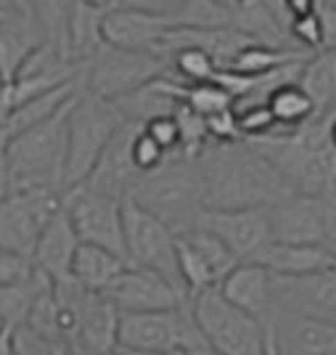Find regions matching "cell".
<instances>
[{"label":"cell","mask_w":336,"mask_h":355,"mask_svg":"<svg viewBox=\"0 0 336 355\" xmlns=\"http://www.w3.org/2000/svg\"><path fill=\"white\" fill-rule=\"evenodd\" d=\"M323 27V51H336V3H318Z\"/></svg>","instance_id":"35"},{"label":"cell","mask_w":336,"mask_h":355,"mask_svg":"<svg viewBox=\"0 0 336 355\" xmlns=\"http://www.w3.org/2000/svg\"><path fill=\"white\" fill-rule=\"evenodd\" d=\"M164 162H167V154L143 133V128H138L130 144V164L135 170V175H151Z\"/></svg>","instance_id":"32"},{"label":"cell","mask_w":336,"mask_h":355,"mask_svg":"<svg viewBox=\"0 0 336 355\" xmlns=\"http://www.w3.org/2000/svg\"><path fill=\"white\" fill-rule=\"evenodd\" d=\"M103 297L117 308L119 315L177 311V308L188 305V297L170 282H164L161 276L151 273V270L132 266H127V270L119 276V282Z\"/></svg>","instance_id":"17"},{"label":"cell","mask_w":336,"mask_h":355,"mask_svg":"<svg viewBox=\"0 0 336 355\" xmlns=\"http://www.w3.org/2000/svg\"><path fill=\"white\" fill-rule=\"evenodd\" d=\"M331 117L312 119L294 133H273L247 144L276 167L294 193L336 202V148L328 141Z\"/></svg>","instance_id":"2"},{"label":"cell","mask_w":336,"mask_h":355,"mask_svg":"<svg viewBox=\"0 0 336 355\" xmlns=\"http://www.w3.org/2000/svg\"><path fill=\"white\" fill-rule=\"evenodd\" d=\"M202 342L188 305L177 311L119 315L117 350L125 353H183Z\"/></svg>","instance_id":"9"},{"label":"cell","mask_w":336,"mask_h":355,"mask_svg":"<svg viewBox=\"0 0 336 355\" xmlns=\"http://www.w3.org/2000/svg\"><path fill=\"white\" fill-rule=\"evenodd\" d=\"M138 207L159 218L173 234H186L196 228L202 215V178L196 159H186L183 154L167 157L157 173L138 175L127 189V196Z\"/></svg>","instance_id":"4"},{"label":"cell","mask_w":336,"mask_h":355,"mask_svg":"<svg viewBox=\"0 0 336 355\" xmlns=\"http://www.w3.org/2000/svg\"><path fill=\"white\" fill-rule=\"evenodd\" d=\"M334 254H336V252H334ZM334 273H336V260H334Z\"/></svg>","instance_id":"42"},{"label":"cell","mask_w":336,"mask_h":355,"mask_svg":"<svg viewBox=\"0 0 336 355\" xmlns=\"http://www.w3.org/2000/svg\"><path fill=\"white\" fill-rule=\"evenodd\" d=\"M59 207L61 193L53 189L8 191L0 202V250L32 260L37 239Z\"/></svg>","instance_id":"11"},{"label":"cell","mask_w":336,"mask_h":355,"mask_svg":"<svg viewBox=\"0 0 336 355\" xmlns=\"http://www.w3.org/2000/svg\"><path fill=\"white\" fill-rule=\"evenodd\" d=\"M30 273H32V260L0 250V289H6V286H11L16 282H24Z\"/></svg>","instance_id":"34"},{"label":"cell","mask_w":336,"mask_h":355,"mask_svg":"<svg viewBox=\"0 0 336 355\" xmlns=\"http://www.w3.org/2000/svg\"><path fill=\"white\" fill-rule=\"evenodd\" d=\"M175 257L188 302L206 289L220 286V282L238 266V260L228 252V247L202 228H191L186 234H177Z\"/></svg>","instance_id":"12"},{"label":"cell","mask_w":336,"mask_h":355,"mask_svg":"<svg viewBox=\"0 0 336 355\" xmlns=\"http://www.w3.org/2000/svg\"><path fill=\"white\" fill-rule=\"evenodd\" d=\"M109 11V3H69L67 32H69V56L74 67H82L85 61L103 45V16Z\"/></svg>","instance_id":"23"},{"label":"cell","mask_w":336,"mask_h":355,"mask_svg":"<svg viewBox=\"0 0 336 355\" xmlns=\"http://www.w3.org/2000/svg\"><path fill=\"white\" fill-rule=\"evenodd\" d=\"M334 252H336V247H334Z\"/></svg>","instance_id":"43"},{"label":"cell","mask_w":336,"mask_h":355,"mask_svg":"<svg viewBox=\"0 0 336 355\" xmlns=\"http://www.w3.org/2000/svg\"><path fill=\"white\" fill-rule=\"evenodd\" d=\"M270 236L276 244L299 247H336V202L292 193L267 207Z\"/></svg>","instance_id":"10"},{"label":"cell","mask_w":336,"mask_h":355,"mask_svg":"<svg viewBox=\"0 0 336 355\" xmlns=\"http://www.w3.org/2000/svg\"><path fill=\"white\" fill-rule=\"evenodd\" d=\"M186 355H220L218 350H212L206 342H202V345H193V347H188V350H183Z\"/></svg>","instance_id":"40"},{"label":"cell","mask_w":336,"mask_h":355,"mask_svg":"<svg viewBox=\"0 0 336 355\" xmlns=\"http://www.w3.org/2000/svg\"><path fill=\"white\" fill-rule=\"evenodd\" d=\"M336 254L328 247H299V244H270L260 266L281 279H302L334 268Z\"/></svg>","instance_id":"22"},{"label":"cell","mask_w":336,"mask_h":355,"mask_svg":"<svg viewBox=\"0 0 336 355\" xmlns=\"http://www.w3.org/2000/svg\"><path fill=\"white\" fill-rule=\"evenodd\" d=\"M143 133H146L167 157L180 154V128H177V119L173 117V114L146 122V125H143Z\"/></svg>","instance_id":"33"},{"label":"cell","mask_w":336,"mask_h":355,"mask_svg":"<svg viewBox=\"0 0 336 355\" xmlns=\"http://www.w3.org/2000/svg\"><path fill=\"white\" fill-rule=\"evenodd\" d=\"M122 128L114 104L90 93H80L67 117V164H64V193L82 186L96 170L106 146ZM61 193V196H64Z\"/></svg>","instance_id":"5"},{"label":"cell","mask_w":336,"mask_h":355,"mask_svg":"<svg viewBox=\"0 0 336 355\" xmlns=\"http://www.w3.org/2000/svg\"><path fill=\"white\" fill-rule=\"evenodd\" d=\"M21 8H24V3H0V24L16 19L21 14Z\"/></svg>","instance_id":"36"},{"label":"cell","mask_w":336,"mask_h":355,"mask_svg":"<svg viewBox=\"0 0 336 355\" xmlns=\"http://www.w3.org/2000/svg\"><path fill=\"white\" fill-rule=\"evenodd\" d=\"M61 205L72 220L80 244H93L125 257L122 199H112L88 189H72L61 196Z\"/></svg>","instance_id":"13"},{"label":"cell","mask_w":336,"mask_h":355,"mask_svg":"<svg viewBox=\"0 0 336 355\" xmlns=\"http://www.w3.org/2000/svg\"><path fill=\"white\" fill-rule=\"evenodd\" d=\"M77 247H80L77 231H74L72 220H69L67 209L61 205L59 212L48 220V225L43 228L40 239H37V247H35V254H32V266L37 270H43L51 282L69 279Z\"/></svg>","instance_id":"20"},{"label":"cell","mask_w":336,"mask_h":355,"mask_svg":"<svg viewBox=\"0 0 336 355\" xmlns=\"http://www.w3.org/2000/svg\"><path fill=\"white\" fill-rule=\"evenodd\" d=\"M312 53L307 51H294V48H270V45H260L251 43L247 45L244 51L236 53V59L220 69V72H233V74H244V77H260V74H267L273 69H281L286 64H297V61H307Z\"/></svg>","instance_id":"27"},{"label":"cell","mask_w":336,"mask_h":355,"mask_svg":"<svg viewBox=\"0 0 336 355\" xmlns=\"http://www.w3.org/2000/svg\"><path fill=\"white\" fill-rule=\"evenodd\" d=\"M74 101H69L51 119L14 135L6 144L3 159H6V173H8V191L53 189V191L64 193L67 117H69Z\"/></svg>","instance_id":"3"},{"label":"cell","mask_w":336,"mask_h":355,"mask_svg":"<svg viewBox=\"0 0 336 355\" xmlns=\"http://www.w3.org/2000/svg\"><path fill=\"white\" fill-rule=\"evenodd\" d=\"M48 284H51V279L45 276L43 270H37L32 266V273L24 282H16L11 286H6V289H0V326L16 329V326L27 324L35 300Z\"/></svg>","instance_id":"28"},{"label":"cell","mask_w":336,"mask_h":355,"mask_svg":"<svg viewBox=\"0 0 336 355\" xmlns=\"http://www.w3.org/2000/svg\"><path fill=\"white\" fill-rule=\"evenodd\" d=\"M188 308L202 340L220 355H263L267 324L225 302L218 286L196 295Z\"/></svg>","instance_id":"6"},{"label":"cell","mask_w":336,"mask_h":355,"mask_svg":"<svg viewBox=\"0 0 336 355\" xmlns=\"http://www.w3.org/2000/svg\"><path fill=\"white\" fill-rule=\"evenodd\" d=\"M43 43L37 21L32 16V3H24L21 14L0 24V85L11 83L30 53Z\"/></svg>","instance_id":"21"},{"label":"cell","mask_w":336,"mask_h":355,"mask_svg":"<svg viewBox=\"0 0 336 355\" xmlns=\"http://www.w3.org/2000/svg\"><path fill=\"white\" fill-rule=\"evenodd\" d=\"M69 355H90V353H85V350H77V347H69Z\"/></svg>","instance_id":"41"},{"label":"cell","mask_w":336,"mask_h":355,"mask_svg":"<svg viewBox=\"0 0 336 355\" xmlns=\"http://www.w3.org/2000/svg\"><path fill=\"white\" fill-rule=\"evenodd\" d=\"M263 355H281V353H278L276 337H273V331H270V326H267V334H265V350H263Z\"/></svg>","instance_id":"39"},{"label":"cell","mask_w":336,"mask_h":355,"mask_svg":"<svg viewBox=\"0 0 336 355\" xmlns=\"http://www.w3.org/2000/svg\"><path fill=\"white\" fill-rule=\"evenodd\" d=\"M196 228L220 239L238 263L260 266L263 254L273 244L267 209H233V212L202 209Z\"/></svg>","instance_id":"15"},{"label":"cell","mask_w":336,"mask_h":355,"mask_svg":"<svg viewBox=\"0 0 336 355\" xmlns=\"http://www.w3.org/2000/svg\"><path fill=\"white\" fill-rule=\"evenodd\" d=\"M0 355H16L14 340H11V329H8V326H0Z\"/></svg>","instance_id":"37"},{"label":"cell","mask_w":336,"mask_h":355,"mask_svg":"<svg viewBox=\"0 0 336 355\" xmlns=\"http://www.w3.org/2000/svg\"><path fill=\"white\" fill-rule=\"evenodd\" d=\"M127 266L130 263L114 252H106L93 244H80L72 263V279L85 292L106 295L119 282V276L127 270Z\"/></svg>","instance_id":"24"},{"label":"cell","mask_w":336,"mask_h":355,"mask_svg":"<svg viewBox=\"0 0 336 355\" xmlns=\"http://www.w3.org/2000/svg\"><path fill=\"white\" fill-rule=\"evenodd\" d=\"M173 30H175V21L170 16L146 11L138 0L109 3V11L103 16V43L130 53L159 56L161 45Z\"/></svg>","instance_id":"14"},{"label":"cell","mask_w":336,"mask_h":355,"mask_svg":"<svg viewBox=\"0 0 336 355\" xmlns=\"http://www.w3.org/2000/svg\"><path fill=\"white\" fill-rule=\"evenodd\" d=\"M233 117L241 141H260V138H267V135L276 133V119H273L270 109L265 104L233 109Z\"/></svg>","instance_id":"31"},{"label":"cell","mask_w":336,"mask_h":355,"mask_svg":"<svg viewBox=\"0 0 336 355\" xmlns=\"http://www.w3.org/2000/svg\"><path fill=\"white\" fill-rule=\"evenodd\" d=\"M273 308L336 326V273L323 270L302 279L273 276Z\"/></svg>","instance_id":"16"},{"label":"cell","mask_w":336,"mask_h":355,"mask_svg":"<svg viewBox=\"0 0 336 355\" xmlns=\"http://www.w3.org/2000/svg\"><path fill=\"white\" fill-rule=\"evenodd\" d=\"M202 207L215 212L267 209L289 199L292 189L251 144H206L199 154Z\"/></svg>","instance_id":"1"},{"label":"cell","mask_w":336,"mask_h":355,"mask_svg":"<svg viewBox=\"0 0 336 355\" xmlns=\"http://www.w3.org/2000/svg\"><path fill=\"white\" fill-rule=\"evenodd\" d=\"M267 326L281 355H336V326L273 308Z\"/></svg>","instance_id":"18"},{"label":"cell","mask_w":336,"mask_h":355,"mask_svg":"<svg viewBox=\"0 0 336 355\" xmlns=\"http://www.w3.org/2000/svg\"><path fill=\"white\" fill-rule=\"evenodd\" d=\"M218 292L233 308L267 324V318L273 313V273L267 268L257 266V263H238L220 282Z\"/></svg>","instance_id":"19"},{"label":"cell","mask_w":336,"mask_h":355,"mask_svg":"<svg viewBox=\"0 0 336 355\" xmlns=\"http://www.w3.org/2000/svg\"><path fill=\"white\" fill-rule=\"evenodd\" d=\"M11 340H14V353L16 355H69V345L40 334L30 326H16L11 329Z\"/></svg>","instance_id":"30"},{"label":"cell","mask_w":336,"mask_h":355,"mask_svg":"<svg viewBox=\"0 0 336 355\" xmlns=\"http://www.w3.org/2000/svg\"><path fill=\"white\" fill-rule=\"evenodd\" d=\"M265 106L270 109V114L276 119V133H294L299 128H305L307 122H312L315 117V106L310 101L305 90L299 88V83H286L276 88Z\"/></svg>","instance_id":"26"},{"label":"cell","mask_w":336,"mask_h":355,"mask_svg":"<svg viewBox=\"0 0 336 355\" xmlns=\"http://www.w3.org/2000/svg\"><path fill=\"white\" fill-rule=\"evenodd\" d=\"M299 88L310 96L318 119L336 114V51H318L302 64Z\"/></svg>","instance_id":"25"},{"label":"cell","mask_w":336,"mask_h":355,"mask_svg":"<svg viewBox=\"0 0 336 355\" xmlns=\"http://www.w3.org/2000/svg\"><path fill=\"white\" fill-rule=\"evenodd\" d=\"M8 196V173H6V159H3V148H0V202Z\"/></svg>","instance_id":"38"},{"label":"cell","mask_w":336,"mask_h":355,"mask_svg":"<svg viewBox=\"0 0 336 355\" xmlns=\"http://www.w3.org/2000/svg\"><path fill=\"white\" fill-rule=\"evenodd\" d=\"M164 72H167V59L157 53H130L103 43L80 67V80L85 93L114 104L117 98L143 88Z\"/></svg>","instance_id":"7"},{"label":"cell","mask_w":336,"mask_h":355,"mask_svg":"<svg viewBox=\"0 0 336 355\" xmlns=\"http://www.w3.org/2000/svg\"><path fill=\"white\" fill-rule=\"evenodd\" d=\"M122 236H125V257L132 268L157 273L186 295L177 270L175 234L159 218L138 207L132 199H122Z\"/></svg>","instance_id":"8"},{"label":"cell","mask_w":336,"mask_h":355,"mask_svg":"<svg viewBox=\"0 0 336 355\" xmlns=\"http://www.w3.org/2000/svg\"><path fill=\"white\" fill-rule=\"evenodd\" d=\"M180 104L188 106L191 112L199 114L202 119H209L220 114V112L233 109V96L222 88L220 83L212 80V83H202V85H186Z\"/></svg>","instance_id":"29"}]
</instances>
